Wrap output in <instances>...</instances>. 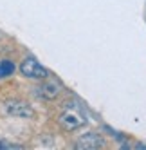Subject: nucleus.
Segmentation results:
<instances>
[{
	"label": "nucleus",
	"mask_w": 146,
	"mask_h": 150,
	"mask_svg": "<svg viewBox=\"0 0 146 150\" xmlns=\"http://www.w3.org/2000/svg\"><path fill=\"white\" fill-rule=\"evenodd\" d=\"M20 71L25 78H31V80H45L49 76V71L34 58H25L20 65Z\"/></svg>",
	"instance_id": "f03ea898"
},
{
	"label": "nucleus",
	"mask_w": 146,
	"mask_h": 150,
	"mask_svg": "<svg viewBox=\"0 0 146 150\" xmlns=\"http://www.w3.org/2000/svg\"><path fill=\"white\" fill-rule=\"evenodd\" d=\"M15 72V63L11 60H2L0 62V78H7Z\"/></svg>",
	"instance_id": "423d86ee"
},
{
	"label": "nucleus",
	"mask_w": 146,
	"mask_h": 150,
	"mask_svg": "<svg viewBox=\"0 0 146 150\" xmlns=\"http://www.w3.org/2000/svg\"><path fill=\"white\" fill-rule=\"evenodd\" d=\"M6 107V112L11 114V116H16V117H33L34 112L33 109L25 103V101H20V100H9L4 103Z\"/></svg>",
	"instance_id": "7ed1b4c3"
},
{
	"label": "nucleus",
	"mask_w": 146,
	"mask_h": 150,
	"mask_svg": "<svg viewBox=\"0 0 146 150\" xmlns=\"http://www.w3.org/2000/svg\"><path fill=\"white\" fill-rule=\"evenodd\" d=\"M9 148H22V146L15 145V143H9V141H2V139H0V150H9Z\"/></svg>",
	"instance_id": "0eeeda50"
},
{
	"label": "nucleus",
	"mask_w": 146,
	"mask_h": 150,
	"mask_svg": "<svg viewBox=\"0 0 146 150\" xmlns=\"http://www.w3.org/2000/svg\"><path fill=\"white\" fill-rule=\"evenodd\" d=\"M105 145H107L105 139L98 134H85L76 141V148H81V150H94V148H101Z\"/></svg>",
	"instance_id": "39448f33"
},
{
	"label": "nucleus",
	"mask_w": 146,
	"mask_h": 150,
	"mask_svg": "<svg viewBox=\"0 0 146 150\" xmlns=\"http://www.w3.org/2000/svg\"><path fill=\"white\" fill-rule=\"evenodd\" d=\"M60 92H61V87H60V83L54 81V80H49L45 83H41L36 89V96H40L41 100H56Z\"/></svg>",
	"instance_id": "20e7f679"
},
{
	"label": "nucleus",
	"mask_w": 146,
	"mask_h": 150,
	"mask_svg": "<svg viewBox=\"0 0 146 150\" xmlns=\"http://www.w3.org/2000/svg\"><path fill=\"white\" fill-rule=\"evenodd\" d=\"M58 123L63 127L65 130H78L79 127H83L87 123V117L81 112L78 103L69 101V103L63 105V110H61V114L58 117Z\"/></svg>",
	"instance_id": "f257e3e1"
}]
</instances>
